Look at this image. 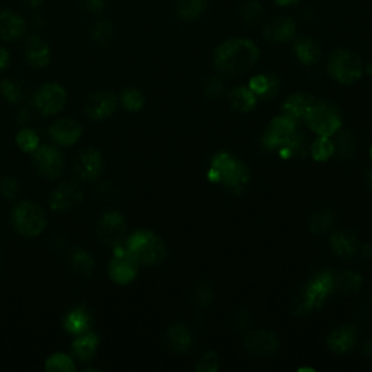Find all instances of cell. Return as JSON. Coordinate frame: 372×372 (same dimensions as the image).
<instances>
[{
	"instance_id": "obj_30",
	"label": "cell",
	"mask_w": 372,
	"mask_h": 372,
	"mask_svg": "<svg viewBox=\"0 0 372 372\" xmlns=\"http://www.w3.org/2000/svg\"><path fill=\"white\" fill-rule=\"evenodd\" d=\"M294 53L299 63L304 65H312L319 61L321 55V48L313 38H299L294 44Z\"/></svg>"
},
{
	"instance_id": "obj_6",
	"label": "cell",
	"mask_w": 372,
	"mask_h": 372,
	"mask_svg": "<svg viewBox=\"0 0 372 372\" xmlns=\"http://www.w3.org/2000/svg\"><path fill=\"white\" fill-rule=\"evenodd\" d=\"M12 223L15 225V230L19 234L25 235V238H37L47 227L44 210L38 204H36V202L31 201H23L15 207Z\"/></svg>"
},
{
	"instance_id": "obj_44",
	"label": "cell",
	"mask_w": 372,
	"mask_h": 372,
	"mask_svg": "<svg viewBox=\"0 0 372 372\" xmlns=\"http://www.w3.org/2000/svg\"><path fill=\"white\" fill-rule=\"evenodd\" d=\"M225 93V85L224 80L218 76H213L210 79L206 80L204 83V95L211 99V100H217L220 97H223Z\"/></svg>"
},
{
	"instance_id": "obj_2",
	"label": "cell",
	"mask_w": 372,
	"mask_h": 372,
	"mask_svg": "<svg viewBox=\"0 0 372 372\" xmlns=\"http://www.w3.org/2000/svg\"><path fill=\"white\" fill-rule=\"evenodd\" d=\"M208 179L214 184L223 185L231 193L240 195L250 184V172L239 159H235L230 153L221 152L211 160Z\"/></svg>"
},
{
	"instance_id": "obj_35",
	"label": "cell",
	"mask_w": 372,
	"mask_h": 372,
	"mask_svg": "<svg viewBox=\"0 0 372 372\" xmlns=\"http://www.w3.org/2000/svg\"><path fill=\"white\" fill-rule=\"evenodd\" d=\"M334 224V214L329 208H320L310 217L309 228L313 234L327 233Z\"/></svg>"
},
{
	"instance_id": "obj_21",
	"label": "cell",
	"mask_w": 372,
	"mask_h": 372,
	"mask_svg": "<svg viewBox=\"0 0 372 372\" xmlns=\"http://www.w3.org/2000/svg\"><path fill=\"white\" fill-rule=\"evenodd\" d=\"M93 326V316L86 306H78L65 314L63 320V327L67 333L73 336H80L87 333Z\"/></svg>"
},
{
	"instance_id": "obj_32",
	"label": "cell",
	"mask_w": 372,
	"mask_h": 372,
	"mask_svg": "<svg viewBox=\"0 0 372 372\" xmlns=\"http://www.w3.org/2000/svg\"><path fill=\"white\" fill-rule=\"evenodd\" d=\"M280 150H281V156L285 159H302L309 154L310 144L306 135L295 131L292 134V137Z\"/></svg>"
},
{
	"instance_id": "obj_17",
	"label": "cell",
	"mask_w": 372,
	"mask_h": 372,
	"mask_svg": "<svg viewBox=\"0 0 372 372\" xmlns=\"http://www.w3.org/2000/svg\"><path fill=\"white\" fill-rule=\"evenodd\" d=\"M262 32H263V37L266 41L280 44V43L289 41L295 37L297 23L292 18L278 16V18L267 21L265 23Z\"/></svg>"
},
{
	"instance_id": "obj_12",
	"label": "cell",
	"mask_w": 372,
	"mask_h": 372,
	"mask_svg": "<svg viewBox=\"0 0 372 372\" xmlns=\"http://www.w3.org/2000/svg\"><path fill=\"white\" fill-rule=\"evenodd\" d=\"M33 100L43 115H57L65 107L67 93L57 83H46L37 90Z\"/></svg>"
},
{
	"instance_id": "obj_52",
	"label": "cell",
	"mask_w": 372,
	"mask_h": 372,
	"mask_svg": "<svg viewBox=\"0 0 372 372\" xmlns=\"http://www.w3.org/2000/svg\"><path fill=\"white\" fill-rule=\"evenodd\" d=\"M23 2H25L29 8H38V6L43 4V0H23Z\"/></svg>"
},
{
	"instance_id": "obj_48",
	"label": "cell",
	"mask_w": 372,
	"mask_h": 372,
	"mask_svg": "<svg viewBox=\"0 0 372 372\" xmlns=\"http://www.w3.org/2000/svg\"><path fill=\"white\" fill-rule=\"evenodd\" d=\"M250 323V314L248 310H239L234 317V326L238 329H246Z\"/></svg>"
},
{
	"instance_id": "obj_26",
	"label": "cell",
	"mask_w": 372,
	"mask_h": 372,
	"mask_svg": "<svg viewBox=\"0 0 372 372\" xmlns=\"http://www.w3.org/2000/svg\"><path fill=\"white\" fill-rule=\"evenodd\" d=\"M25 32V21L15 12H0V38L12 41L19 38Z\"/></svg>"
},
{
	"instance_id": "obj_1",
	"label": "cell",
	"mask_w": 372,
	"mask_h": 372,
	"mask_svg": "<svg viewBox=\"0 0 372 372\" xmlns=\"http://www.w3.org/2000/svg\"><path fill=\"white\" fill-rule=\"evenodd\" d=\"M259 58V48L250 40L234 38L223 43L214 53L217 70L228 78H238L253 69Z\"/></svg>"
},
{
	"instance_id": "obj_11",
	"label": "cell",
	"mask_w": 372,
	"mask_h": 372,
	"mask_svg": "<svg viewBox=\"0 0 372 372\" xmlns=\"http://www.w3.org/2000/svg\"><path fill=\"white\" fill-rule=\"evenodd\" d=\"M245 348L256 358H269L278 352L280 339L274 331L253 329L245 337Z\"/></svg>"
},
{
	"instance_id": "obj_19",
	"label": "cell",
	"mask_w": 372,
	"mask_h": 372,
	"mask_svg": "<svg viewBox=\"0 0 372 372\" xmlns=\"http://www.w3.org/2000/svg\"><path fill=\"white\" fill-rule=\"evenodd\" d=\"M358 339V329L354 324H346L334 329L327 337V346L334 354H348L351 352Z\"/></svg>"
},
{
	"instance_id": "obj_14",
	"label": "cell",
	"mask_w": 372,
	"mask_h": 372,
	"mask_svg": "<svg viewBox=\"0 0 372 372\" xmlns=\"http://www.w3.org/2000/svg\"><path fill=\"white\" fill-rule=\"evenodd\" d=\"M117 111V96L110 90L92 93L85 100V112L90 119L102 121Z\"/></svg>"
},
{
	"instance_id": "obj_9",
	"label": "cell",
	"mask_w": 372,
	"mask_h": 372,
	"mask_svg": "<svg viewBox=\"0 0 372 372\" xmlns=\"http://www.w3.org/2000/svg\"><path fill=\"white\" fill-rule=\"evenodd\" d=\"M33 164L41 176L47 179H58L64 174V156L53 146H41L33 152Z\"/></svg>"
},
{
	"instance_id": "obj_25",
	"label": "cell",
	"mask_w": 372,
	"mask_h": 372,
	"mask_svg": "<svg viewBox=\"0 0 372 372\" xmlns=\"http://www.w3.org/2000/svg\"><path fill=\"white\" fill-rule=\"evenodd\" d=\"M99 344L100 339L96 333H83L73 341L72 354L80 362H90L96 356Z\"/></svg>"
},
{
	"instance_id": "obj_42",
	"label": "cell",
	"mask_w": 372,
	"mask_h": 372,
	"mask_svg": "<svg viewBox=\"0 0 372 372\" xmlns=\"http://www.w3.org/2000/svg\"><path fill=\"white\" fill-rule=\"evenodd\" d=\"M16 144L25 153H33L40 147V137L36 131L32 129H22L16 135Z\"/></svg>"
},
{
	"instance_id": "obj_49",
	"label": "cell",
	"mask_w": 372,
	"mask_h": 372,
	"mask_svg": "<svg viewBox=\"0 0 372 372\" xmlns=\"http://www.w3.org/2000/svg\"><path fill=\"white\" fill-rule=\"evenodd\" d=\"M11 61V55L5 48H0V72H4L8 69Z\"/></svg>"
},
{
	"instance_id": "obj_38",
	"label": "cell",
	"mask_w": 372,
	"mask_h": 372,
	"mask_svg": "<svg viewBox=\"0 0 372 372\" xmlns=\"http://www.w3.org/2000/svg\"><path fill=\"white\" fill-rule=\"evenodd\" d=\"M144 95L139 89H125L121 93V104L129 112H137L144 107Z\"/></svg>"
},
{
	"instance_id": "obj_7",
	"label": "cell",
	"mask_w": 372,
	"mask_h": 372,
	"mask_svg": "<svg viewBox=\"0 0 372 372\" xmlns=\"http://www.w3.org/2000/svg\"><path fill=\"white\" fill-rule=\"evenodd\" d=\"M306 122L320 137H331L342 127V118L337 108L327 102V100H319L312 107Z\"/></svg>"
},
{
	"instance_id": "obj_37",
	"label": "cell",
	"mask_w": 372,
	"mask_h": 372,
	"mask_svg": "<svg viewBox=\"0 0 372 372\" xmlns=\"http://www.w3.org/2000/svg\"><path fill=\"white\" fill-rule=\"evenodd\" d=\"M44 368H46V371H50V372H57V371L75 372L76 371V365L73 362L72 356L65 355V354H54V355H51L46 361Z\"/></svg>"
},
{
	"instance_id": "obj_33",
	"label": "cell",
	"mask_w": 372,
	"mask_h": 372,
	"mask_svg": "<svg viewBox=\"0 0 372 372\" xmlns=\"http://www.w3.org/2000/svg\"><path fill=\"white\" fill-rule=\"evenodd\" d=\"M333 285H334V292L345 294V295L354 294L361 288L362 277L356 272H351V270L333 274Z\"/></svg>"
},
{
	"instance_id": "obj_46",
	"label": "cell",
	"mask_w": 372,
	"mask_h": 372,
	"mask_svg": "<svg viewBox=\"0 0 372 372\" xmlns=\"http://www.w3.org/2000/svg\"><path fill=\"white\" fill-rule=\"evenodd\" d=\"M21 191L19 182L12 176H5L0 179V192L6 199H15Z\"/></svg>"
},
{
	"instance_id": "obj_29",
	"label": "cell",
	"mask_w": 372,
	"mask_h": 372,
	"mask_svg": "<svg viewBox=\"0 0 372 372\" xmlns=\"http://www.w3.org/2000/svg\"><path fill=\"white\" fill-rule=\"evenodd\" d=\"M69 267L72 272L80 278H89L93 274L95 259L92 255L80 248H76L69 257Z\"/></svg>"
},
{
	"instance_id": "obj_22",
	"label": "cell",
	"mask_w": 372,
	"mask_h": 372,
	"mask_svg": "<svg viewBox=\"0 0 372 372\" xmlns=\"http://www.w3.org/2000/svg\"><path fill=\"white\" fill-rule=\"evenodd\" d=\"M330 246L336 256H339L341 259H352L358 252L359 242L354 231L339 230L331 234Z\"/></svg>"
},
{
	"instance_id": "obj_24",
	"label": "cell",
	"mask_w": 372,
	"mask_h": 372,
	"mask_svg": "<svg viewBox=\"0 0 372 372\" xmlns=\"http://www.w3.org/2000/svg\"><path fill=\"white\" fill-rule=\"evenodd\" d=\"M25 57L32 67H46L51 57L50 47L43 38L32 36L25 41Z\"/></svg>"
},
{
	"instance_id": "obj_39",
	"label": "cell",
	"mask_w": 372,
	"mask_h": 372,
	"mask_svg": "<svg viewBox=\"0 0 372 372\" xmlns=\"http://www.w3.org/2000/svg\"><path fill=\"white\" fill-rule=\"evenodd\" d=\"M310 153L314 160L327 161L334 154L333 140L330 137H320L319 135V139L314 140L310 146Z\"/></svg>"
},
{
	"instance_id": "obj_43",
	"label": "cell",
	"mask_w": 372,
	"mask_h": 372,
	"mask_svg": "<svg viewBox=\"0 0 372 372\" xmlns=\"http://www.w3.org/2000/svg\"><path fill=\"white\" fill-rule=\"evenodd\" d=\"M0 90H2V95L11 104H19L22 100V86L14 79L4 80L2 85H0Z\"/></svg>"
},
{
	"instance_id": "obj_16",
	"label": "cell",
	"mask_w": 372,
	"mask_h": 372,
	"mask_svg": "<svg viewBox=\"0 0 372 372\" xmlns=\"http://www.w3.org/2000/svg\"><path fill=\"white\" fill-rule=\"evenodd\" d=\"M83 132V127L79 121L72 118H63L55 121L50 127V137L63 147H69L78 143Z\"/></svg>"
},
{
	"instance_id": "obj_54",
	"label": "cell",
	"mask_w": 372,
	"mask_h": 372,
	"mask_svg": "<svg viewBox=\"0 0 372 372\" xmlns=\"http://www.w3.org/2000/svg\"><path fill=\"white\" fill-rule=\"evenodd\" d=\"M368 182H369V185H371V188H372V169H371L369 174H368Z\"/></svg>"
},
{
	"instance_id": "obj_13",
	"label": "cell",
	"mask_w": 372,
	"mask_h": 372,
	"mask_svg": "<svg viewBox=\"0 0 372 372\" xmlns=\"http://www.w3.org/2000/svg\"><path fill=\"white\" fill-rule=\"evenodd\" d=\"M297 131V122H294L287 115H280L274 118L266 127V131L263 134V144L269 150L281 149L291 137L292 134Z\"/></svg>"
},
{
	"instance_id": "obj_10",
	"label": "cell",
	"mask_w": 372,
	"mask_h": 372,
	"mask_svg": "<svg viewBox=\"0 0 372 372\" xmlns=\"http://www.w3.org/2000/svg\"><path fill=\"white\" fill-rule=\"evenodd\" d=\"M139 274V262L132 257L127 248L114 249V257L110 263V277L115 284L127 285L132 282Z\"/></svg>"
},
{
	"instance_id": "obj_40",
	"label": "cell",
	"mask_w": 372,
	"mask_h": 372,
	"mask_svg": "<svg viewBox=\"0 0 372 372\" xmlns=\"http://www.w3.org/2000/svg\"><path fill=\"white\" fill-rule=\"evenodd\" d=\"M239 15H240V19L243 21V23L253 26L255 23H257L260 21V18L263 15V9H262V5L259 2H256V0H249V2H245L240 6Z\"/></svg>"
},
{
	"instance_id": "obj_5",
	"label": "cell",
	"mask_w": 372,
	"mask_h": 372,
	"mask_svg": "<svg viewBox=\"0 0 372 372\" xmlns=\"http://www.w3.org/2000/svg\"><path fill=\"white\" fill-rule=\"evenodd\" d=\"M327 70L336 82L351 85L362 76L363 63L361 57L351 50H336L330 55Z\"/></svg>"
},
{
	"instance_id": "obj_47",
	"label": "cell",
	"mask_w": 372,
	"mask_h": 372,
	"mask_svg": "<svg viewBox=\"0 0 372 372\" xmlns=\"http://www.w3.org/2000/svg\"><path fill=\"white\" fill-rule=\"evenodd\" d=\"M107 0H80L82 6L89 12H100L104 9Z\"/></svg>"
},
{
	"instance_id": "obj_34",
	"label": "cell",
	"mask_w": 372,
	"mask_h": 372,
	"mask_svg": "<svg viewBox=\"0 0 372 372\" xmlns=\"http://www.w3.org/2000/svg\"><path fill=\"white\" fill-rule=\"evenodd\" d=\"M208 0H176V12L185 21H193L204 14Z\"/></svg>"
},
{
	"instance_id": "obj_20",
	"label": "cell",
	"mask_w": 372,
	"mask_h": 372,
	"mask_svg": "<svg viewBox=\"0 0 372 372\" xmlns=\"http://www.w3.org/2000/svg\"><path fill=\"white\" fill-rule=\"evenodd\" d=\"M314 102V97L307 93H294L284 102L282 114L298 124L307 119V115Z\"/></svg>"
},
{
	"instance_id": "obj_53",
	"label": "cell",
	"mask_w": 372,
	"mask_h": 372,
	"mask_svg": "<svg viewBox=\"0 0 372 372\" xmlns=\"http://www.w3.org/2000/svg\"><path fill=\"white\" fill-rule=\"evenodd\" d=\"M274 2L278 4V5H281V6H289V5L297 4L298 0H274Z\"/></svg>"
},
{
	"instance_id": "obj_41",
	"label": "cell",
	"mask_w": 372,
	"mask_h": 372,
	"mask_svg": "<svg viewBox=\"0 0 372 372\" xmlns=\"http://www.w3.org/2000/svg\"><path fill=\"white\" fill-rule=\"evenodd\" d=\"M114 37V26L110 21H100L92 28V40L100 46H108Z\"/></svg>"
},
{
	"instance_id": "obj_45",
	"label": "cell",
	"mask_w": 372,
	"mask_h": 372,
	"mask_svg": "<svg viewBox=\"0 0 372 372\" xmlns=\"http://www.w3.org/2000/svg\"><path fill=\"white\" fill-rule=\"evenodd\" d=\"M196 369L199 372H216L218 369V356L216 352L208 351L196 361Z\"/></svg>"
},
{
	"instance_id": "obj_3",
	"label": "cell",
	"mask_w": 372,
	"mask_h": 372,
	"mask_svg": "<svg viewBox=\"0 0 372 372\" xmlns=\"http://www.w3.org/2000/svg\"><path fill=\"white\" fill-rule=\"evenodd\" d=\"M334 294L333 272L321 270L317 272L306 285L301 288L292 301L291 312L294 316H307L320 309L324 301Z\"/></svg>"
},
{
	"instance_id": "obj_31",
	"label": "cell",
	"mask_w": 372,
	"mask_h": 372,
	"mask_svg": "<svg viewBox=\"0 0 372 372\" xmlns=\"http://www.w3.org/2000/svg\"><path fill=\"white\" fill-rule=\"evenodd\" d=\"M336 139L333 140V149H334V154L337 159L341 160H348L352 159L356 153V140L354 137V134L351 131H337L336 134Z\"/></svg>"
},
{
	"instance_id": "obj_15",
	"label": "cell",
	"mask_w": 372,
	"mask_h": 372,
	"mask_svg": "<svg viewBox=\"0 0 372 372\" xmlns=\"http://www.w3.org/2000/svg\"><path fill=\"white\" fill-rule=\"evenodd\" d=\"M83 192L79 185L73 182L60 184L50 196V208L53 211H69L82 204Z\"/></svg>"
},
{
	"instance_id": "obj_18",
	"label": "cell",
	"mask_w": 372,
	"mask_h": 372,
	"mask_svg": "<svg viewBox=\"0 0 372 372\" xmlns=\"http://www.w3.org/2000/svg\"><path fill=\"white\" fill-rule=\"evenodd\" d=\"M76 174L83 181H95L104 172V159L97 149L85 150L76 160Z\"/></svg>"
},
{
	"instance_id": "obj_36",
	"label": "cell",
	"mask_w": 372,
	"mask_h": 372,
	"mask_svg": "<svg viewBox=\"0 0 372 372\" xmlns=\"http://www.w3.org/2000/svg\"><path fill=\"white\" fill-rule=\"evenodd\" d=\"M214 298V289L208 282H196L191 291V301L193 306L206 309L208 307Z\"/></svg>"
},
{
	"instance_id": "obj_27",
	"label": "cell",
	"mask_w": 372,
	"mask_h": 372,
	"mask_svg": "<svg viewBox=\"0 0 372 372\" xmlns=\"http://www.w3.org/2000/svg\"><path fill=\"white\" fill-rule=\"evenodd\" d=\"M249 87L256 95V97L269 100L278 95L281 83L274 75H257L252 78Z\"/></svg>"
},
{
	"instance_id": "obj_50",
	"label": "cell",
	"mask_w": 372,
	"mask_h": 372,
	"mask_svg": "<svg viewBox=\"0 0 372 372\" xmlns=\"http://www.w3.org/2000/svg\"><path fill=\"white\" fill-rule=\"evenodd\" d=\"M361 253H362V256H363L365 259L372 260V243H369V245H363L362 249H361Z\"/></svg>"
},
{
	"instance_id": "obj_8",
	"label": "cell",
	"mask_w": 372,
	"mask_h": 372,
	"mask_svg": "<svg viewBox=\"0 0 372 372\" xmlns=\"http://www.w3.org/2000/svg\"><path fill=\"white\" fill-rule=\"evenodd\" d=\"M97 235L105 246L115 249L122 246L127 239V223L119 213H107L100 217Z\"/></svg>"
},
{
	"instance_id": "obj_23",
	"label": "cell",
	"mask_w": 372,
	"mask_h": 372,
	"mask_svg": "<svg viewBox=\"0 0 372 372\" xmlns=\"http://www.w3.org/2000/svg\"><path fill=\"white\" fill-rule=\"evenodd\" d=\"M166 341L172 351L178 354H185L189 352L193 346V334L186 324L176 323L169 327L166 333Z\"/></svg>"
},
{
	"instance_id": "obj_55",
	"label": "cell",
	"mask_w": 372,
	"mask_h": 372,
	"mask_svg": "<svg viewBox=\"0 0 372 372\" xmlns=\"http://www.w3.org/2000/svg\"><path fill=\"white\" fill-rule=\"evenodd\" d=\"M369 154H371V160H372V146H371V152H369Z\"/></svg>"
},
{
	"instance_id": "obj_51",
	"label": "cell",
	"mask_w": 372,
	"mask_h": 372,
	"mask_svg": "<svg viewBox=\"0 0 372 372\" xmlns=\"http://www.w3.org/2000/svg\"><path fill=\"white\" fill-rule=\"evenodd\" d=\"M363 354H365V356H368L369 359H372V337H371L369 341L365 342V345H363Z\"/></svg>"
},
{
	"instance_id": "obj_28",
	"label": "cell",
	"mask_w": 372,
	"mask_h": 372,
	"mask_svg": "<svg viewBox=\"0 0 372 372\" xmlns=\"http://www.w3.org/2000/svg\"><path fill=\"white\" fill-rule=\"evenodd\" d=\"M227 100L230 107L235 111V112H249L256 107L257 102V97L256 95L250 90V87L246 86H240V87H235L233 89L228 96Z\"/></svg>"
},
{
	"instance_id": "obj_4",
	"label": "cell",
	"mask_w": 372,
	"mask_h": 372,
	"mask_svg": "<svg viewBox=\"0 0 372 372\" xmlns=\"http://www.w3.org/2000/svg\"><path fill=\"white\" fill-rule=\"evenodd\" d=\"M127 250L139 265L157 266L167 257V248L157 234L149 230H139L127 239Z\"/></svg>"
}]
</instances>
